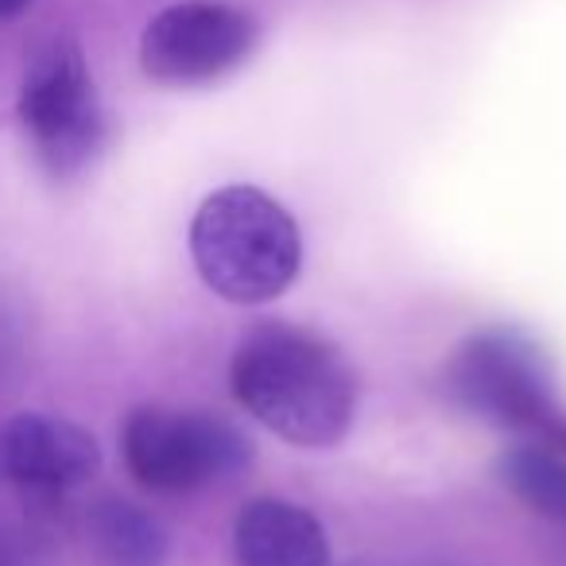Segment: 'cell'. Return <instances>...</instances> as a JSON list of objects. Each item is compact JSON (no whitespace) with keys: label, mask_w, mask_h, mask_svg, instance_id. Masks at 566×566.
<instances>
[{"label":"cell","mask_w":566,"mask_h":566,"mask_svg":"<svg viewBox=\"0 0 566 566\" xmlns=\"http://www.w3.org/2000/svg\"><path fill=\"white\" fill-rule=\"evenodd\" d=\"M28 9V0H0V20H9L17 17V12Z\"/></svg>","instance_id":"7c38bea8"},{"label":"cell","mask_w":566,"mask_h":566,"mask_svg":"<svg viewBox=\"0 0 566 566\" xmlns=\"http://www.w3.org/2000/svg\"><path fill=\"white\" fill-rule=\"evenodd\" d=\"M496 473L532 512L566 524V462L555 454V447L524 442L504 450Z\"/></svg>","instance_id":"30bf717a"},{"label":"cell","mask_w":566,"mask_h":566,"mask_svg":"<svg viewBox=\"0 0 566 566\" xmlns=\"http://www.w3.org/2000/svg\"><path fill=\"white\" fill-rule=\"evenodd\" d=\"M190 256L221 300L256 307L283 295L303 264L300 226L268 190L221 187L190 221Z\"/></svg>","instance_id":"7a4b0ae2"},{"label":"cell","mask_w":566,"mask_h":566,"mask_svg":"<svg viewBox=\"0 0 566 566\" xmlns=\"http://www.w3.org/2000/svg\"><path fill=\"white\" fill-rule=\"evenodd\" d=\"M0 465L32 493H66L86 485L102 465V447L71 419L24 411L0 431Z\"/></svg>","instance_id":"52a82bcc"},{"label":"cell","mask_w":566,"mask_h":566,"mask_svg":"<svg viewBox=\"0 0 566 566\" xmlns=\"http://www.w3.org/2000/svg\"><path fill=\"white\" fill-rule=\"evenodd\" d=\"M447 396L470 416L532 442L566 450V408L543 346L516 326H489L462 342L442 369Z\"/></svg>","instance_id":"3957f363"},{"label":"cell","mask_w":566,"mask_h":566,"mask_svg":"<svg viewBox=\"0 0 566 566\" xmlns=\"http://www.w3.org/2000/svg\"><path fill=\"white\" fill-rule=\"evenodd\" d=\"M0 566H63L48 539L32 527L0 520Z\"/></svg>","instance_id":"8fae6325"},{"label":"cell","mask_w":566,"mask_h":566,"mask_svg":"<svg viewBox=\"0 0 566 566\" xmlns=\"http://www.w3.org/2000/svg\"><path fill=\"white\" fill-rule=\"evenodd\" d=\"M86 535L102 566H164L171 551L164 524L120 496H105L90 509Z\"/></svg>","instance_id":"9c48e42d"},{"label":"cell","mask_w":566,"mask_h":566,"mask_svg":"<svg viewBox=\"0 0 566 566\" xmlns=\"http://www.w3.org/2000/svg\"><path fill=\"white\" fill-rule=\"evenodd\" d=\"M233 558L237 566H326L331 543L307 509L260 496L233 520Z\"/></svg>","instance_id":"ba28073f"},{"label":"cell","mask_w":566,"mask_h":566,"mask_svg":"<svg viewBox=\"0 0 566 566\" xmlns=\"http://www.w3.org/2000/svg\"><path fill=\"white\" fill-rule=\"evenodd\" d=\"M20 120L51 179H74L94 164L105 144V113L74 43H51L35 55L20 90Z\"/></svg>","instance_id":"5b68a950"},{"label":"cell","mask_w":566,"mask_h":566,"mask_svg":"<svg viewBox=\"0 0 566 566\" xmlns=\"http://www.w3.org/2000/svg\"><path fill=\"white\" fill-rule=\"evenodd\" d=\"M256 43L249 12L221 0H182L164 9L140 40V66L164 86H202L233 66Z\"/></svg>","instance_id":"8992f818"},{"label":"cell","mask_w":566,"mask_h":566,"mask_svg":"<svg viewBox=\"0 0 566 566\" xmlns=\"http://www.w3.org/2000/svg\"><path fill=\"white\" fill-rule=\"evenodd\" d=\"M229 388L249 416L292 447H334L357 416V377L346 357L300 326H256L237 346Z\"/></svg>","instance_id":"6da1fadb"},{"label":"cell","mask_w":566,"mask_h":566,"mask_svg":"<svg viewBox=\"0 0 566 566\" xmlns=\"http://www.w3.org/2000/svg\"><path fill=\"white\" fill-rule=\"evenodd\" d=\"M125 465L144 489L164 496L198 493L213 481L249 470L252 442L229 419L210 411L136 408L120 431Z\"/></svg>","instance_id":"277c9868"}]
</instances>
